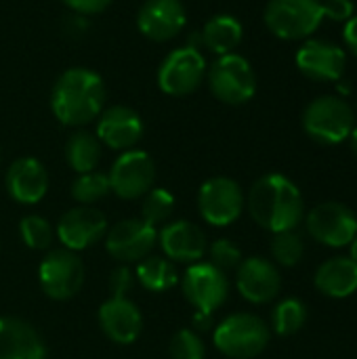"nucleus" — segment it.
I'll return each instance as SVG.
<instances>
[{
  "label": "nucleus",
  "instance_id": "nucleus-12",
  "mask_svg": "<svg viewBox=\"0 0 357 359\" xmlns=\"http://www.w3.org/2000/svg\"><path fill=\"white\" fill-rule=\"evenodd\" d=\"M181 288L187 299V303L196 311H206L215 313L229 294V282L225 271L215 267L213 263H191L183 278H181Z\"/></svg>",
  "mask_w": 357,
  "mask_h": 359
},
{
  "label": "nucleus",
  "instance_id": "nucleus-3",
  "mask_svg": "<svg viewBox=\"0 0 357 359\" xmlns=\"http://www.w3.org/2000/svg\"><path fill=\"white\" fill-rule=\"evenodd\" d=\"M269 326L252 313H234L213 332L215 347L231 359H252L269 345Z\"/></svg>",
  "mask_w": 357,
  "mask_h": 359
},
{
  "label": "nucleus",
  "instance_id": "nucleus-37",
  "mask_svg": "<svg viewBox=\"0 0 357 359\" xmlns=\"http://www.w3.org/2000/svg\"><path fill=\"white\" fill-rule=\"evenodd\" d=\"M343 38L347 48L357 57V15H353L349 21H345V29H343Z\"/></svg>",
  "mask_w": 357,
  "mask_h": 359
},
{
  "label": "nucleus",
  "instance_id": "nucleus-4",
  "mask_svg": "<svg viewBox=\"0 0 357 359\" xmlns=\"http://www.w3.org/2000/svg\"><path fill=\"white\" fill-rule=\"evenodd\" d=\"M356 126V114L351 105L341 97H318L303 111L305 133L324 145H337L349 139Z\"/></svg>",
  "mask_w": 357,
  "mask_h": 359
},
{
  "label": "nucleus",
  "instance_id": "nucleus-20",
  "mask_svg": "<svg viewBox=\"0 0 357 359\" xmlns=\"http://www.w3.org/2000/svg\"><path fill=\"white\" fill-rule=\"evenodd\" d=\"M158 244L168 261L175 263H198L206 250V233L189 221H173L162 227L158 233Z\"/></svg>",
  "mask_w": 357,
  "mask_h": 359
},
{
  "label": "nucleus",
  "instance_id": "nucleus-14",
  "mask_svg": "<svg viewBox=\"0 0 357 359\" xmlns=\"http://www.w3.org/2000/svg\"><path fill=\"white\" fill-rule=\"evenodd\" d=\"M107 219L95 206H76L69 208L57 223L55 236L63 244V248L80 252L97 242H101L107 233Z\"/></svg>",
  "mask_w": 357,
  "mask_h": 359
},
{
  "label": "nucleus",
  "instance_id": "nucleus-6",
  "mask_svg": "<svg viewBox=\"0 0 357 359\" xmlns=\"http://www.w3.org/2000/svg\"><path fill=\"white\" fill-rule=\"evenodd\" d=\"M263 19L274 36L301 40L311 36L324 21L322 0H269Z\"/></svg>",
  "mask_w": 357,
  "mask_h": 359
},
{
  "label": "nucleus",
  "instance_id": "nucleus-23",
  "mask_svg": "<svg viewBox=\"0 0 357 359\" xmlns=\"http://www.w3.org/2000/svg\"><path fill=\"white\" fill-rule=\"evenodd\" d=\"M316 288L330 299H347L357 290V263L351 257H335L316 271Z\"/></svg>",
  "mask_w": 357,
  "mask_h": 359
},
{
  "label": "nucleus",
  "instance_id": "nucleus-38",
  "mask_svg": "<svg viewBox=\"0 0 357 359\" xmlns=\"http://www.w3.org/2000/svg\"><path fill=\"white\" fill-rule=\"evenodd\" d=\"M194 326H196V332H206L210 330L213 326V313H206V311H196L194 316Z\"/></svg>",
  "mask_w": 357,
  "mask_h": 359
},
{
  "label": "nucleus",
  "instance_id": "nucleus-22",
  "mask_svg": "<svg viewBox=\"0 0 357 359\" xmlns=\"http://www.w3.org/2000/svg\"><path fill=\"white\" fill-rule=\"evenodd\" d=\"M0 359H46V345L29 322L2 316Z\"/></svg>",
  "mask_w": 357,
  "mask_h": 359
},
{
  "label": "nucleus",
  "instance_id": "nucleus-28",
  "mask_svg": "<svg viewBox=\"0 0 357 359\" xmlns=\"http://www.w3.org/2000/svg\"><path fill=\"white\" fill-rule=\"evenodd\" d=\"M175 212V196L164 189V187H151L143 196V206H141V219L154 227L166 225L168 219Z\"/></svg>",
  "mask_w": 357,
  "mask_h": 359
},
{
  "label": "nucleus",
  "instance_id": "nucleus-7",
  "mask_svg": "<svg viewBox=\"0 0 357 359\" xmlns=\"http://www.w3.org/2000/svg\"><path fill=\"white\" fill-rule=\"evenodd\" d=\"M86 271L78 252L67 248H55L44 255L38 267V282L42 292L53 301L74 299L82 284Z\"/></svg>",
  "mask_w": 357,
  "mask_h": 359
},
{
  "label": "nucleus",
  "instance_id": "nucleus-24",
  "mask_svg": "<svg viewBox=\"0 0 357 359\" xmlns=\"http://www.w3.org/2000/svg\"><path fill=\"white\" fill-rule=\"evenodd\" d=\"M242 36H244L242 23L229 13H219L210 17L200 32L202 44L219 57L234 53L242 42Z\"/></svg>",
  "mask_w": 357,
  "mask_h": 359
},
{
  "label": "nucleus",
  "instance_id": "nucleus-21",
  "mask_svg": "<svg viewBox=\"0 0 357 359\" xmlns=\"http://www.w3.org/2000/svg\"><path fill=\"white\" fill-rule=\"evenodd\" d=\"M8 196L25 206L38 204L48 191V172L44 164L32 156L15 160L4 175Z\"/></svg>",
  "mask_w": 357,
  "mask_h": 359
},
{
  "label": "nucleus",
  "instance_id": "nucleus-1",
  "mask_svg": "<svg viewBox=\"0 0 357 359\" xmlns=\"http://www.w3.org/2000/svg\"><path fill=\"white\" fill-rule=\"evenodd\" d=\"M105 105L103 78L88 67L65 69L50 93V109L55 118L65 124L80 128L99 118Z\"/></svg>",
  "mask_w": 357,
  "mask_h": 359
},
{
  "label": "nucleus",
  "instance_id": "nucleus-27",
  "mask_svg": "<svg viewBox=\"0 0 357 359\" xmlns=\"http://www.w3.org/2000/svg\"><path fill=\"white\" fill-rule=\"evenodd\" d=\"M109 194H112L109 179L105 172H99V170L78 175L72 183V198L80 206H93L101 202L103 198H107Z\"/></svg>",
  "mask_w": 357,
  "mask_h": 359
},
{
  "label": "nucleus",
  "instance_id": "nucleus-30",
  "mask_svg": "<svg viewBox=\"0 0 357 359\" xmlns=\"http://www.w3.org/2000/svg\"><path fill=\"white\" fill-rule=\"evenodd\" d=\"M19 233H21L23 244L32 250H50L53 238H55L53 225L40 215L23 217L19 223Z\"/></svg>",
  "mask_w": 357,
  "mask_h": 359
},
{
  "label": "nucleus",
  "instance_id": "nucleus-19",
  "mask_svg": "<svg viewBox=\"0 0 357 359\" xmlns=\"http://www.w3.org/2000/svg\"><path fill=\"white\" fill-rule=\"evenodd\" d=\"M103 334L118 345H133L143 330V316L128 297H109L97 313Z\"/></svg>",
  "mask_w": 357,
  "mask_h": 359
},
{
  "label": "nucleus",
  "instance_id": "nucleus-18",
  "mask_svg": "<svg viewBox=\"0 0 357 359\" xmlns=\"http://www.w3.org/2000/svg\"><path fill=\"white\" fill-rule=\"evenodd\" d=\"M236 271V286L240 294L252 305H265L274 301L282 288L278 267L263 257L242 259Z\"/></svg>",
  "mask_w": 357,
  "mask_h": 359
},
{
  "label": "nucleus",
  "instance_id": "nucleus-31",
  "mask_svg": "<svg viewBox=\"0 0 357 359\" xmlns=\"http://www.w3.org/2000/svg\"><path fill=\"white\" fill-rule=\"evenodd\" d=\"M271 255L276 259V263L284 265V267H295L301 263L303 255H305V242L301 238L299 231L290 229V231H280L274 233L271 240Z\"/></svg>",
  "mask_w": 357,
  "mask_h": 359
},
{
  "label": "nucleus",
  "instance_id": "nucleus-25",
  "mask_svg": "<svg viewBox=\"0 0 357 359\" xmlns=\"http://www.w3.org/2000/svg\"><path fill=\"white\" fill-rule=\"evenodd\" d=\"M101 149H103V145H101V141L97 139L95 133L78 128L67 137L65 160H67V164L72 166L74 172L84 175V172L97 170V166L101 162Z\"/></svg>",
  "mask_w": 357,
  "mask_h": 359
},
{
  "label": "nucleus",
  "instance_id": "nucleus-26",
  "mask_svg": "<svg viewBox=\"0 0 357 359\" xmlns=\"http://www.w3.org/2000/svg\"><path fill=\"white\" fill-rule=\"evenodd\" d=\"M135 280L149 292H166L173 286H177L179 276L173 261H168L166 257L149 255L137 263Z\"/></svg>",
  "mask_w": 357,
  "mask_h": 359
},
{
  "label": "nucleus",
  "instance_id": "nucleus-8",
  "mask_svg": "<svg viewBox=\"0 0 357 359\" xmlns=\"http://www.w3.org/2000/svg\"><path fill=\"white\" fill-rule=\"evenodd\" d=\"M206 59L196 46H179L170 50L158 67V86L164 95L185 97L191 95L206 76Z\"/></svg>",
  "mask_w": 357,
  "mask_h": 359
},
{
  "label": "nucleus",
  "instance_id": "nucleus-11",
  "mask_svg": "<svg viewBox=\"0 0 357 359\" xmlns=\"http://www.w3.org/2000/svg\"><path fill=\"white\" fill-rule=\"evenodd\" d=\"M198 208L208 225L227 227L244 210L242 187L229 177H213L198 191Z\"/></svg>",
  "mask_w": 357,
  "mask_h": 359
},
{
  "label": "nucleus",
  "instance_id": "nucleus-10",
  "mask_svg": "<svg viewBox=\"0 0 357 359\" xmlns=\"http://www.w3.org/2000/svg\"><path fill=\"white\" fill-rule=\"evenodd\" d=\"M158 244V229L141 217L124 219L112 225L105 233V250L120 265H133L154 252Z\"/></svg>",
  "mask_w": 357,
  "mask_h": 359
},
{
  "label": "nucleus",
  "instance_id": "nucleus-36",
  "mask_svg": "<svg viewBox=\"0 0 357 359\" xmlns=\"http://www.w3.org/2000/svg\"><path fill=\"white\" fill-rule=\"evenodd\" d=\"M65 6H69L76 15H97L103 13L112 0H63Z\"/></svg>",
  "mask_w": 357,
  "mask_h": 359
},
{
  "label": "nucleus",
  "instance_id": "nucleus-5",
  "mask_svg": "<svg viewBox=\"0 0 357 359\" xmlns=\"http://www.w3.org/2000/svg\"><path fill=\"white\" fill-rule=\"evenodd\" d=\"M210 93L227 105H244L257 93V76L250 61L238 53L221 55L206 69Z\"/></svg>",
  "mask_w": 357,
  "mask_h": 359
},
{
  "label": "nucleus",
  "instance_id": "nucleus-34",
  "mask_svg": "<svg viewBox=\"0 0 357 359\" xmlns=\"http://www.w3.org/2000/svg\"><path fill=\"white\" fill-rule=\"evenodd\" d=\"M133 286H135V271L130 269V265H118L109 276L112 297H128Z\"/></svg>",
  "mask_w": 357,
  "mask_h": 359
},
{
  "label": "nucleus",
  "instance_id": "nucleus-17",
  "mask_svg": "<svg viewBox=\"0 0 357 359\" xmlns=\"http://www.w3.org/2000/svg\"><path fill=\"white\" fill-rule=\"evenodd\" d=\"M143 120L141 116L126 105H114L99 114L97 118V139L101 145L118 151L135 149V145L143 137Z\"/></svg>",
  "mask_w": 357,
  "mask_h": 359
},
{
  "label": "nucleus",
  "instance_id": "nucleus-16",
  "mask_svg": "<svg viewBox=\"0 0 357 359\" xmlns=\"http://www.w3.org/2000/svg\"><path fill=\"white\" fill-rule=\"evenodd\" d=\"M187 23L183 0H145L137 13L139 32L154 42H168Z\"/></svg>",
  "mask_w": 357,
  "mask_h": 359
},
{
  "label": "nucleus",
  "instance_id": "nucleus-2",
  "mask_svg": "<svg viewBox=\"0 0 357 359\" xmlns=\"http://www.w3.org/2000/svg\"><path fill=\"white\" fill-rule=\"evenodd\" d=\"M246 204L255 223L271 233L297 229L305 215L299 187L288 177L278 172L261 177L250 187Z\"/></svg>",
  "mask_w": 357,
  "mask_h": 359
},
{
  "label": "nucleus",
  "instance_id": "nucleus-39",
  "mask_svg": "<svg viewBox=\"0 0 357 359\" xmlns=\"http://www.w3.org/2000/svg\"><path fill=\"white\" fill-rule=\"evenodd\" d=\"M349 143H351L353 154L357 156V126H353V130H351V135H349Z\"/></svg>",
  "mask_w": 357,
  "mask_h": 359
},
{
  "label": "nucleus",
  "instance_id": "nucleus-40",
  "mask_svg": "<svg viewBox=\"0 0 357 359\" xmlns=\"http://www.w3.org/2000/svg\"><path fill=\"white\" fill-rule=\"evenodd\" d=\"M349 246H351V259L357 263V236L351 240V244H349Z\"/></svg>",
  "mask_w": 357,
  "mask_h": 359
},
{
  "label": "nucleus",
  "instance_id": "nucleus-33",
  "mask_svg": "<svg viewBox=\"0 0 357 359\" xmlns=\"http://www.w3.org/2000/svg\"><path fill=\"white\" fill-rule=\"evenodd\" d=\"M208 257L215 267H219L221 271H229V269H238V265L242 263V250L227 238H221L217 242H213L208 246Z\"/></svg>",
  "mask_w": 357,
  "mask_h": 359
},
{
  "label": "nucleus",
  "instance_id": "nucleus-13",
  "mask_svg": "<svg viewBox=\"0 0 357 359\" xmlns=\"http://www.w3.org/2000/svg\"><path fill=\"white\" fill-rule=\"evenodd\" d=\"M309 236L330 248H343L357 236L356 212L341 202H324L307 215Z\"/></svg>",
  "mask_w": 357,
  "mask_h": 359
},
{
  "label": "nucleus",
  "instance_id": "nucleus-32",
  "mask_svg": "<svg viewBox=\"0 0 357 359\" xmlns=\"http://www.w3.org/2000/svg\"><path fill=\"white\" fill-rule=\"evenodd\" d=\"M170 358L173 359H206V345L202 337L191 330L183 328L170 339Z\"/></svg>",
  "mask_w": 357,
  "mask_h": 359
},
{
  "label": "nucleus",
  "instance_id": "nucleus-35",
  "mask_svg": "<svg viewBox=\"0 0 357 359\" xmlns=\"http://www.w3.org/2000/svg\"><path fill=\"white\" fill-rule=\"evenodd\" d=\"M322 11L332 21H349L356 15L353 0H322Z\"/></svg>",
  "mask_w": 357,
  "mask_h": 359
},
{
  "label": "nucleus",
  "instance_id": "nucleus-9",
  "mask_svg": "<svg viewBox=\"0 0 357 359\" xmlns=\"http://www.w3.org/2000/svg\"><path fill=\"white\" fill-rule=\"evenodd\" d=\"M107 179L112 194H116L122 200H137L154 187L156 164L147 151L126 149L112 164Z\"/></svg>",
  "mask_w": 357,
  "mask_h": 359
},
{
  "label": "nucleus",
  "instance_id": "nucleus-15",
  "mask_svg": "<svg viewBox=\"0 0 357 359\" xmlns=\"http://www.w3.org/2000/svg\"><path fill=\"white\" fill-rule=\"evenodd\" d=\"M295 59L299 72L316 82H339L347 65V55L339 44L318 38L307 40Z\"/></svg>",
  "mask_w": 357,
  "mask_h": 359
},
{
  "label": "nucleus",
  "instance_id": "nucleus-41",
  "mask_svg": "<svg viewBox=\"0 0 357 359\" xmlns=\"http://www.w3.org/2000/svg\"><path fill=\"white\" fill-rule=\"evenodd\" d=\"M0 162H2V151H0Z\"/></svg>",
  "mask_w": 357,
  "mask_h": 359
},
{
  "label": "nucleus",
  "instance_id": "nucleus-29",
  "mask_svg": "<svg viewBox=\"0 0 357 359\" xmlns=\"http://www.w3.org/2000/svg\"><path fill=\"white\" fill-rule=\"evenodd\" d=\"M305 322H307V307L299 299H284L282 303L276 305L271 316L274 330L280 337L297 334L305 326Z\"/></svg>",
  "mask_w": 357,
  "mask_h": 359
}]
</instances>
